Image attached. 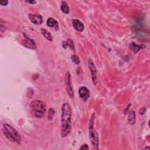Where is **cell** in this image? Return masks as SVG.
Wrapping results in <instances>:
<instances>
[{"mask_svg":"<svg viewBox=\"0 0 150 150\" xmlns=\"http://www.w3.org/2000/svg\"><path fill=\"white\" fill-rule=\"evenodd\" d=\"M3 134L5 137L11 142L20 144L21 143V138L18 131L12 126L8 124H4L2 127Z\"/></svg>","mask_w":150,"mask_h":150,"instance_id":"2","label":"cell"},{"mask_svg":"<svg viewBox=\"0 0 150 150\" xmlns=\"http://www.w3.org/2000/svg\"><path fill=\"white\" fill-rule=\"evenodd\" d=\"M80 149H89V147L87 144H84L80 148Z\"/></svg>","mask_w":150,"mask_h":150,"instance_id":"20","label":"cell"},{"mask_svg":"<svg viewBox=\"0 0 150 150\" xmlns=\"http://www.w3.org/2000/svg\"><path fill=\"white\" fill-rule=\"evenodd\" d=\"M89 68L91 72L92 75V79L93 80V82L94 85H96L97 83V74H96V68L95 67V65L94 63L91 60H89Z\"/></svg>","mask_w":150,"mask_h":150,"instance_id":"8","label":"cell"},{"mask_svg":"<svg viewBox=\"0 0 150 150\" xmlns=\"http://www.w3.org/2000/svg\"><path fill=\"white\" fill-rule=\"evenodd\" d=\"M31 113L36 118H42L46 113V106L44 102L40 100H34L30 104Z\"/></svg>","mask_w":150,"mask_h":150,"instance_id":"3","label":"cell"},{"mask_svg":"<svg viewBox=\"0 0 150 150\" xmlns=\"http://www.w3.org/2000/svg\"><path fill=\"white\" fill-rule=\"evenodd\" d=\"M72 25L73 28L78 32H82L84 30L85 26L81 21L78 20H74L72 21Z\"/></svg>","mask_w":150,"mask_h":150,"instance_id":"10","label":"cell"},{"mask_svg":"<svg viewBox=\"0 0 150 150\" xmlns=\"http://www.w3.org/2000/svg\"><path fill=\"white\" fill-rule=\"evenodd\" d=\"M62 46L64 49H66V48H68V47H69L72 50H73V51H75V46H74V44H73V42L72 39H68L66 41L63 42Z\"/></svg>","mask_w":150,"mask_h":150,"instance_id":"12","label":"cell"},{"mask_svg":"<svg viewBox=\"0 0 150 150\" xmlns=\"http://www.w3.org/2000/svg\"><path fill=\"white\" fill-rule=\"evenodd\" d=\"M72 109L70 105L65 103L62 107L61 136H68L72 131Z\"/></svg>","mask_w":150,"mask_h":150,"instance_id":"1","label":"cell"},{"mask_svg":"<svg viewBox=\"0 0 150 150\" xmlns=\"http://www.w3.org/2000/svg\"><path fill=\"white\" fill-rule=\"evenodd\" d=\"M95 118V114L93 113L91 117L90 123L89 125V134L90 142L92 144L93 146L96 149L98 148L99 145V139L97 132L96 131L94 127V121Z\"/></svg>","mask_w":150,"mask_h":150,"instance_id":"4","label":"cell"},{"mask_svg":"<svg viewBox=\"0 0 150 150\" xmlns=\"http://www.w3.org/2000/svg\"><path fill=\"white\" fill-rule=\"evenodd\" d=\"M46 24L49 27L55 28V29H58L59 28L58 21L53 18H49L46 21Z\"/></svg>","mask_w":150,"mask_h":150,"instance_id":"11","label":"cell"},{"mask_svg":"<svg viewBox=\"0 0 150 150\" xmlns=\"http://www.w3.org/2000/svg\"><path fill=\"white\" fill-rule=\"evenodd\" d=\"M136 113L134 111H130L128 115V123L131 125L134 124L136 123Z\"/></svg>","mask_w":150,"mask_h":150,"instance_id":"13","label":"cell"},{"mask_svg":"<svg viewBox=\"0 0 150 150\" xmlns=\"http://www.w3.org/2000/svg\"><path fill=\"white\" fill-rule=\"evenodd\" d=\"M29 18L31 21L35 25H41L43 22V17L39 14H29Z\"/></svg>","mask_w":150,"mask_h":150,"instance_id":"7","label":"cell"},{"mask_svg":"<svg viewBox=\"0 0 150 150\" xmlns=\"http://www.w3.org/2000/svg\"><path fill=\"white\" fill-rule=\"evenodd\" d=\"M65 84L67 89V92L68 93L69 96L71 98H73L74 94L73 88L72 86V81H71V76L69 72H67L65 75Z\"/></svg>","mask_w":150,"mask_h":150,"instance_id":"5","label":"cell"},{"mask_svg":"<svg viewBox=\"0 0 150 150\" xmlns=\"http://www.w3.org/2000/svg\"><path fill=\"white\" fill-rule=\"evenodd\" d=\"M79 94L83 101H86L90 97V91L86 87L82 86L79 90Z\"/></svg>","mask_w":150,"mask_h":150,"instance_id":"6","label":"cell"},{"mask_svg":"<svg viewBox=\"0 0 150 150\" xmlns=\"http://www.w3.org/2000/svg\"><path fill=\"white\" fill-rule=\"evenodd\" d=\"M41 32H42V34H43V35L45 37V38L46 39H47L49 41H52V40H53L52 36L51 33H50L48 31H47L46 29H42Z\"/></svg>","mask_w":150,"mask_h":150,"instance_id":"15","label":"cell"},{"mask_svg":"<svg viewBox=\"0 0 150 150\" xmlns=\"http://www.w3.org/2000/svg\"><path fill=\"white\" fill-rule=\"evenodd\" d=\"M25 2L28 3V4H34L36 3L35 1H25Z\"/></svg>","mask_w":150,"mask_h":150,"instance_id":"21","label":"cell"},{"mask_svg":"<svg viewBox=\"0 0 150 150\" xmlns=\"http://www.w3.org/2000/svg\"><path fill=\"white\" fill-rule=\"evenodd\" d=\"M142 46H142V45H138L137 44H136L135 43H132L130 45V49L132 50V51L133 52H134L135 53H137L138 52L140 49H141L142 48H143L144 47H142Z\"/></svg>","mask_w":150,"mask_h":150,"instance_id":"14","label":"cell"},{"mask_svg":"<svg viewBox=\"0 0 150 150\" xmlns=\"http://www.w3.org/2000/svg\"><path fill=\"white\" fill-rule=\"evenodd\" d=\"M72 62H73L75 64H79V63H80V60H79L78 56H76V55H73V56H72Z\"/></svg>","mask_w":150,"mask_h":150,"instance_id":"18","label":"cell"},{"mask_svg":"<svg viewBox=\"0 0 150 150\" xmlns=\"http://www.w3.org/2000/svg\"><path fill=\"white\" fill-rule=\"evenodd\" d=\"M8 1H6V0H1V1H0V4H1L2 6H5L8 4Z\"/></svg>","mask_w":150,"mask_h":150,"instance_id":"19","label":"cell"},{"mask_svg":"<svg viewBox=\"0 0 150 150\" xmlns=\"http://www.w3.org/2000/svg\"><path fill=\"white\" fill-rule=\"evenodd\" d=\"M22 45L26 48L31 49H35L37 48V45L35 42L29 38L25 35L24 40L22 41Z\"/></svg>","mask_w":150,"mask_h":150,"instance_id":"9","label":"cell"},{"mask_svg":"<svg viewBox=\"0 0 150 150\" xmlns=\"http://www.w3.org/2000/svg\"><path fill=\"white\" fill-rule=\"evenodd\" d=\"M61 11L66 14H68L69 12V8L68 3L65 1H62V5L60 7Z\"/></svg>","mask_w":150,"mask_h":150,"instance_id":"16","label":"cell"},{"mask_svg":"<svg viewBox=\"0 0 150 150\" xmlns=\"http://www.w3.org/2000/svg\"><path fill=\"white\" fill-rule=\"evenodd\" d=\"M55 114V110L53 109H50L48 111V120H52Z\"/></svg>","mask_w":150,"mask_h":150,"instance_id":"17","label":"cell"}]
</instances>
